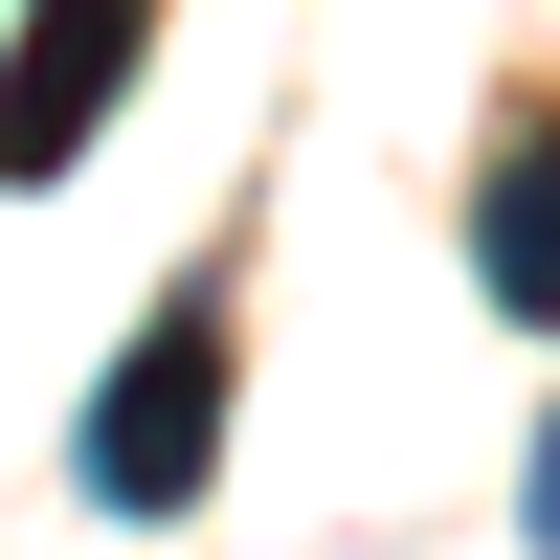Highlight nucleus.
Returning <instances> with one entry per match:
<instances>
[{"label":"nucleus","instance_id":"nucleus-2","mask_svg":"<svg viewBox=\"0 0 560 560\" xmlns=\"http://www.w3.org/2000/svg\"><path fill=\"white\" fill-rule=\"evenodd\" d=\"M135 68H158V0H23V45H0V202L90 179V135H113Z\"/></svg>","mask_w":560,"mask_h":560},{"label":"nucleus","instance_id":"nucleus-4","mask_svg":"<svg viewBox=\"0 0 560 560\" xmlns=\"http://www.w3.org/2000/svg\"><path fill=\"white\" fill-rule=\"evenodd\" d=\"M516 538H538V560H560V427H538V471H516Z\"/></svg>","mask_w":560,"mask_h":560},{"label":"nucleus","instance_id":"nucleus-1","mask_svg":"<svg viewBox=\"0 0 560 560\" xmlns=\"http://www.w3.org/2000/svg\"><path fill=\"white\" fill-rule=\"evenodd\" d=\"M202 471H224V269H179V292L135 314V359L90 382L68 493H90L113 538H158V516H202Z\"/></svg>","mask_w":560,"mask_h":560},{"label":"nucleus","instance_id":"nucleus-3","mask_svg":"<svg viewBox=\"0 0 560 560\" xmlns=\"http://www.w3.org/2000/svg\"><path fill=\"white\" fill-rule=\"evenodd\" d=\"M471 269H493V314H516V337H560V135H493V179H471Z\"/></svg>","mask_w":560,"mask_h":560}]
</instances>
